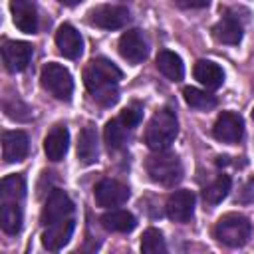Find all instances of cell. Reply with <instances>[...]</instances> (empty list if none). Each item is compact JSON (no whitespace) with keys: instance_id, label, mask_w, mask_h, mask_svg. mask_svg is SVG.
Segmentation results:
<instances>
[{"instance_id":"cell-1","label":"cell","mask_w":254,"mask_h":254,"mask_svg":"<svg viewBox=\"0 0 254 254\" xmlns=\"http://www.w3.org/2000/svg\"><path fill=\"white\" fill-rule=\"evenodd\" d=\"M121 79V69L105 60V58H95L87 64L83 69V83L87 91L93 95V99L105 107H111L119 99V87L117 81Z\"/></svg>"},{"instance_id":"cell-2","label":"cell","mask_w":254,"mask_h":254,"mask_svg":"<svg viewBox=\"0 0 254 254\" xmlns=\"http://www.w3.org/2000/svg\"><path fill=\"white\" fill-rule=\"evenodd\" d=\"M177 133H179L177 115L165 107V109H159L151 117L145 129V143L151 151H165L167 147H171Z\"/></svg>"},{"instance_id":"cell-3","label":"cell","mask_w":254,"mask_h":254,"mask_svg":"<svg viewBox=\"0 0 254 254\" xmlns=\"http://www.w3.org/2000/svg\"><path fill=\"white\" fill-rule=\"evenodd\" d=\"M214 238L230 248H240L250 240L252 234V222L238 212H228L218 218L214 224Z\"/></svg>"},{"instance_id":"cell-4","label":"cell","mask_w":254,"mask_h":254,"mask_svg":"<svg viewBox=\"0 0 254 254\" xmlns=\"http://www.w3.org/2000/svg\"><path fill=\"white\" fill-rule=\"evenodd\" d=\"M145 169L149 179L163 187H175L183 179V163L175 153L155 151V155L147 159Z\"/></svg>"},{"instance_id":"cell-5","label":"cell","mask_w":254,"mask_h":254,"mask_svg":"<svg viewBox=\"0 0 254 254\" xmlns=\"http://www.w3.org/2000/svg\"><path fill=\"white\" fill-rule=\"evenodd\" d=\"M40 81H42V87L54 95L56 99L60 101H69L71 99V91H73V79H71V73L56 64V62H50L42 67V73H40Z\"/></svg>"},{"instance_id":"cell-6","label":"cell","mask_w":254,"mask_h":254,"mask_svg":"<svg viewBox=\"0 0 254 254\" xmlns=\"http://www.w3.org/2000/svg\"><path fill=\"white\" fill-rule=\"evenodd\" d=\"M131 20L129 10L125 6H117V4H101L89 10L87 14V22L95 28H103V30H119L123 26H127V22Z\"/></svg>"},{"instance_id":"cell-7","label":"cell","mask_w":254,"mask_h":254,"mask_svg":"<svg viewBox=\"0 0 254 254\" xmlns=\"http://www.w3.org/2000/svg\"><path fill=\"white\" fill-rule=\"evenodd\" d=\"M73 216V202L71 198L60 190V189H54L42 208V224L48 226V224H54V222H60V220H65V218H71Z\"/></svg>"},{"instance_id":"cell-8","label":"cell","mask_w":254,"mask_h":254,"mask_svg":"<svg viewBox=\"0 0 254 254\" xmlns=\"http://www.w3.org/2000/svg\"><path fill=\"white\" fill-rule=\"evenodd\" d=\"M117 48H119L121 58L127 60L129 64H141L149 54V42H147L145 34L137 28L121 34Z\"/></svg>"},{"instance_id":"cell-9","label":"cell","mask_w":254,"mask_h":254,"mask_svg":"<svg viewBox=\"0 0 254 254\" xmlns=\"http://www.w3.org/2000/svg\"><path fill=\"white\" fill-rule=\"evenodd\" d=\"M34 56V46L20 40H6L2 46V60L8 71H24Z\"/></svg>"},{"instance_id":"cell-10","label":"cell","mask_w":254,"mask_h":254,"mask_svg":"<svg viewBox=\"0 0 254 254\" xmlns=\"http://www.w3.org/2000/svg\"><path fill=\"white\" fill-rule=\"evenodd\" d=\"M95 202L99 206H105V208H111V206H119L123 202H127L129 198V187L115 181V179H101L97 185H95Z\"/></svg>"},{"instance_id":"cell-11","label":"cell","mask_w":254,"mask_h":254,"mask_svg":"<svg viewBox=\"0 0 254 254\" xmlns=\"http://www.w3.org/2000/svg\"><path fill=\"white\" fill-rule=\"evenodd\" d=\"M212 135L222 143H236L244 135V121L234 111H222L212 127Z\"/></svg>"},{"instance_id":"cell-12","label":"cell","mask_w":254,"mask_h":254,"mask_svg":"<svg viewBox=\"0 0 254 254\" xmlns=\"http://www.w3.org/2000/svg\"><path fill=\"white\" fill-rule=\"evenodd\" d=\"M167 216L175 222H187L192 212H194V194L190 190H175L169 198H167Z\"/></svg>"},{"instance_id":"cell-13","label":"cell","mask_w":254,"mask_h":254,"mask_svg":"<svg viewBox=\"0 0 254 254\" xmlns=\"http://www.w3.org/2000/svg\"><path fill=\"white\" fill-rule=\"evenodd\" d=\"M73 226H75L73 218H65V220H60V222L48 224L46 230L42 232V244H44V248H48L52 252L64 248L69 242L71 234H73Z\"/></svg>"},{"instance_id":"cell-14","label":"cell","mask_w":254,"mask_h":254,"mask_svg":"<svg viewBox=\"0 0 254 254\" xmlns=\"http://www.w3.org/2000/svg\"><path fill=\"white\" fill-rule=\"evenodd\" d=\"M56 46L60 50L62 56L75 60L81 56L83 52V40L79 36V32L71 26V24H62L56 32Z\"/></svg>"},{"instance_id":"cell-15","label":"cell","mask_w":254,"mask_h":254,"mask_svg":"<svg viewBox=\"0 0 254 254\" xmlns=\"http://www.w3.org/2000/svg\"><path fill=\"white\" fill-rule=\"evenodd\" d=\"M30 141L24 131H6L2 137V159L6 163H18L28 155Z\"/></svg>"},{"instance_id":"cell-16","label":"cell","mask_w":254,"mask_h":254,"mask_svg":"<svg viewBox=\"0 0 254 254\" xmlns=\"http://www.w3.org/2000/svg\"><path fill=\"white\" fill-rule=\"evenodd\" d=\"M12 10V20L20 32L34 34L38 30V16H36V6L30 0H12L10 4Z\"/></svg>"},{"instance_id":"cell-17","label":"cell","mask_w":254,"mask_h":254,"mask_svg":"<svg viewBox=\"0 0 254 254\" xmlns=\"http://www.w3.org/2000/svg\"><path fill=\"white\" fill-rule=\"evenodd\" d=\"M67 147H69V131H67V127L56 125L48 133V137L44 141V151H46L48 159L50 161H62L65 157V153H67Z\"/></svg>"},{"instance_id":"cell-18","label":"cell","mask_w":254,"mask_h":254,"mask_svg":"<svg viewBox=\"0 0 254 254\" xmlns=\"http://www.w3.org/2000/svg\"><path fill=\"white\" fill-rule=\"evenodd\" d=\"M192 73H194V79L198 83L206 85L208 89H218L222 85V81H224L222 67L218 64H214V62H210V60H198L194 64Z\"/></svg>"},{"instance_id":"cell-19","label":"cell","mask_w":254,"mask_h":254,"mask_svg":"<svg viewBox=\"0 0 254 254\" xmlns=\"http://www.w3.org/2000/svg\"><path fill=\"white\" fill-rule=\"evenodd\" d=\"M212 38L218 44H238L242 40V24L232 18V16H222L214 26H212Z\"/></svg>"},{"instance_id":"cell-20","label":"cell","mask_w":254,"mask_h":254,"mask_svg":"<svg viewBox=\"0 0 254 254\" xmlns=\"http://www.w3.org/2000/svg\"><path fill=\"white\" fill-rule=\"evenodd\" d=\"M157 69L171 81H181L183 75H185V64L181 60V56H177L175 52H169V50H161L157 54Z\"/></svg>"},{"instance_id":"cell-21","label":"cell","mask_w":254,"mask_h":254,"mask_svg":"<svg viewBox=\"0 0 254 254\" xmlns=\"http://www.w3.org/2000/svg\"><path fill=\"white\" fill-rule=\"evenodd\" d=\"M135 224V216L123 208H111L101 216V226L109 232H131Z\"/></svg>"},{"instance_id":"cell-22","label":"cell","mask_w":254,"mask_h":254,"mask_svg":"<svg viewBox=\"0 0 254 254\" xmlns=\"http://www.w3.org/2000/svg\"><path fill=\"white\" fill-rule=\"evenodd\" d=\"M0 224L6 234H18L22 230V206L20 200H2Z\"/></svg>"},{"instance_id":"cell-23","label":"cell","mask_w":254,"mask_h":254,"mask_svg":"<svg viewBox=\"0 0 254 254\" xmlns=\"http://www.w3.org/2000/svg\"><path fill=\"white\" fill-rule=\"evenodd\" d=\"M99 147H97V133L93 127H83L77 139V159L83 165H91L97 161Z\"/></svg>"},{"instance_id":"cell-24","label":"cell","mask_w":254,"mask_h":254,"mask_svg":"<svg viewBox=\"0 0 254 254\" xmlns=\"http://www.w3.org/2000/svg\"><path fill=\"white\" fill-rule=\"evenodd\" d=\"M228 192H230V177L228 175H218L208 187H204L202 198L208 204H218L226 198Z\"/></svg>"},{"instance_id":"cell-25","label":"cell","mask_w":254,"mask_h":254,"mask_svg":"<svg viewBox=\"0 0 254 254\" xmlns=\"http://www.w3.org/2000/svg\"><path fill=\"white\" fill-rule=\"evenodd\" d=\"M26 194V181L22 175H10L0 183V196L2 200H20Z\"/></svg>"},{"instance_id":"cell-26","label":"cell","mask_w":254,"mask_h":254,"mask_svg":"<svg viewBox=\"0 0 254 254\" xmlns=\"http://www.w3.org/2000/svg\"><path fill=\"white\" fill-rule=\"evenodd\" d=\"M183 97H185V103L192 109H212L216 105V97L198 87H185Z\"/></svg>"},{"instance_id":"cell-27","label":"cell","mask_w":254,"mask_h":254,"mask_svg":"<svg viewBox=\"0 0 254 254\" xmlns=\"http://www.w3.org/2000/svg\"><path fill=\"white\" fill-rule=\"evenodd\" d=\"M127 137H129V127H125L119 121V117L111 119L105 125V143L109 149H121L127 143Z\"/></svg>"},{"instance_id":"cell-28","label":"cell","mask_w":254,"mask_h":254,"mask_svg":"<svg viewBox=\"0 0 254 254\" xmlns=\"http://www.w3.org/2000/svg\"><path fill=\"white\" fill-rule=\"evenodd\" d=\"M141 250L145 254H163L167 250L163 234L157 228H147L141 236Z\"/></svg>"},{"instance_id":"cell-29","label":"cell","mask_w":254,"mask_h":254,"mask_svg":"<svg viewBox=\"0 0 254 254\" xmlns=\"http://www.w3.org/2000/svg\"><path fill=\"white\" fill-rule=\"evenodd\" d=\"M141 117H143V107H141L139 103H131L129 107H125V109L119 113V121H121L125 127H129V129L137 127V125L141 123Z\"/></svg>"},{"instance_id":"cell-30","label":"cell","mask_w":254,"mask_h":254,"mask_svg":"<svg viewBox=\"0 0 254 254\" xmlns=\"http://www.w3.org/2000/svg\"><path fill=\"white\" fill-rule=\"evenodd\" d=\"M181 8H204L208 6L210 0H175Z\"/></svg>"},{"instance_id":"cell-31","label":"cell","mask_w":254,"mask_h":254,"mask_svg":"<svg viewBox=\"0 0 254 254\" xmlns=\"http://www.w3.org/2000/svg\"><path fill=\"white\" fill-rule=\"evenodd\" d=\"M60 4H64V6H77L79 2H83V0H58Z\"/></svg>"},{"instance_id":"cell-32","label":"cell","mask_w":254,"mask_h":254,"mask_svg":"<svg viewBox=\"0 0 254 254\" xmlns=\"http://www.w3.org/2000/svg\"><path fill=\"white\" fill-rule=\"evenodd\" d=\"M252 119H254V111H252Z\"/></svg>"}]
</instances>
